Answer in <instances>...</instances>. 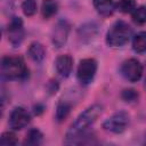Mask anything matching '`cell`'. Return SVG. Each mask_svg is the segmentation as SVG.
<instances>
[{
  "label": "cell",
  "instance_id": "7402d4cb",
  "mask_svg": "<svg viewBox=\"0 0 146 146\" xmlns=\"http://www.w3.org/2000/svg\"><path fill=\"white\" fill-rule=\"evenodd\" d=\"M121 97H122L125 102L132 103V102L137 100V98H138V92H137L136 90H133V89H125V90L122 91Z\"/></svg>",
  "mask_w": 146,
  "mask_h": 146
},
{
  "label": "cell",
  "instance_id": "44dd1931",
  "mask_svg": "<svg viewBox=\"0 0 146 146\" xmlns=\"http://www.w3.org/2000/svg\"><path fill=\"white\" fill-rule=\"evenodd\" d=\"M17 144V138L13 132H5L0 137V145L2 146H10V145H16Z\"/></svg>",
  "mask_w": 146,
  "mask_h": 146
},
{
  "label": "cell",
  "instance_id": "9c48e42d",
  "mask_svg": "<svg viewBox=\"0 0 146 146\" xmlns=\"http://www.w3.org/2000/svg\"><path fill=\"white\" fill-rule=\"evenodd\" d=\"M31 121L30 113L24 107H15L9 116V127L14 130H22Z\"/></svg>",
  "mask_w": 146,
  "mask_h": 146
},
{
  "label": "cell",
  "instance_id": "277c9868",
  "mask_svg": "<svg viewBox=\"0 0 146 146\" xmlns=\"http://www.w3.org/2000/svg\"><path fill=\"white\" fill-rule=\"evenodd\" d=\"M129 121H130L129 114L123 111H120V112L114 113L106 121H104L103 128H104V130H106L108 132L121 133L129 125Z\"/></svg>",
  "mask_w": 146,
  "mask_h": 146
},
{
  "label": "cell",
  "instance_id": "5bb4252c",
  "mask_svg": "<svg viewBox=\"0 0 146 146\" xmlns=\"http://www.w3.org/2000/svg\"><path fill=\"white\" fill-rule=\"evenodd\" d=\"M58 9V5L56 1L54 0H43L42 6H41V14L43 16V18L48 19L50 17H52Z\"/></svg>",
  "mask_w": 146,
  "mask_h": 146
},
{
  "label": "cell",
  "instance_id": "ba28073f",
  "mask_svg": "<svg viewBox=\"0 0 146 146\" xmlns=\"http://www.w3.org/2000/svg\"><path fill=\"white\" fill-rule=\"evenodd\" d=\"M68 33H70L68 22L65 19L58 21L51 31V42H52L54 47L62 48L67 41Z\"/></svg>",
  "mask_w": 146,
  "mask_h": 146
},
{
  "label": "cell",
  "instance_id": "30bf717a",
  "mask_svg": "<svg viewBox=\"0 0 146 146\" xmlns=\"http://www.w3.org/2000/svg\"><path fill=\"white\" fill-rule=\"evenodd\" d=\"M55 65L58 74L63 78H67L73 67V58L70 55H60L56 58Z\"/></svg>",
  "mask_w": 146,
  "mask_h": 146
},
{
  "label": "cell",
  "instance_id": "4fadbf2b",
  "mask_svg": "<svg viewBox=\"0 0 146 146\" xmlns=\"http://www.w3.org/2000/svg\"><path fill=\"white\" fill-rule=\"evenodd\" d=\"M43 140V135L39 129H31L27 133L26 137L24 139V145H29V146H38L40 144H42Z\"/></svg>",
  "mask_w": 146,
  "mask_h": 146
},
{
  "label": "cell",
  "instance_id": "ac0fdd59",
  "mask_svg": "<svg viewBox=\"0 0 146 146\" xmlns=\"http://www.w3.org/2000/svg\"><path fill=\"white\" fill-rule=\"evenodd\" d=\"M131 18L136 24H145L146 23V6L136 7L135 10L131 13Z\"/></svg>",
  "mask_w": 146,
  "mask_h": 146
},
{
  "label": "cell",
  "instance_id": "5b68a950",
  "mask_svg": "<svg viewBox=\"0 0 146 146\" xmlns=\"http://www.w3.org/2000/svg\"><path fill=\"white\" fill-rule=\"evenodd\" d=\"M96 72H97V62L94 58H84L78 65L76 78L81 84L87 86L94 80Z\"/></svg>",
  "mask_w": 146,
  "mask_h": 146
},
{
  "label": "cell",
  "instance_id": "8fae6325",
  "mask_svg": "<svg viewBox=\"0 0 146 146\" xmlns=\"http://www.w3.org/2000/svg\"><path fill=\"white\" fill-rule=\"evenodd\" d=\"M92 3L98 14L103 16L112 15L116 8V3L114 2V0H92Z\"/></svg>",
  "mask_w": 146,
  "mask_h": 146
},
{
  "label": "cell",
  "instance_id": "d6986e66",
  "mask_svg": "<svg viewBox=\"0 0 146 146\" xmlns=\"http://www.w3.org/2000/svg\"><path fill=\"white\" fill-rule=\"evenodd\" d=\"M136 7H137V5H136L135 0H119L116 3V8L121 13H124V14L132 13Z\"/></svg>",
  "mask_w": 146,
  "mask_h": 146
},
{
  "label": "cell",
  "instance_id": "8992f818",
  "mask_svg": "<svg viewBox=\"0 0 146 146\" xmlns=\"http://www.w3.org/2000/svg\"><path fill=\"white\" fill-rule=\"evenodd\" d=\"M121 74L129 82H137L143 75V65L136 58L127 59L121 65Z\"/></svg>",
  "mask_w": 146,
  "mask_h": 146
},
{
  "label": "cell",
  "instance_id": "2e32d148",
  "mask_svg": "<svg viewBox=\"0 0 146 146\" xmlns=\"http://www.w3.org/2000/svg\"><path fill=\"white\" fill-rule=\"evenodd\" d=\"M70 111H71V104L67 103L66 100H60L56 108V120L58 122L64 121L70 114Z\"/></svg>",
  "mask_w": 146,
  "mask_h": 146
},
{
  "label": "cell",
  "instance_id": "7c38bea8",
  "mask_svg": "<svg viewBox=\"0 0 146 146\" xmlns=\"http://www.w3.org/2000/svg\"><path fill=\"white\" fill-rule=\"evenodd\" d=\"M27 54H29V57L35 62V63H41L43 59H44V56H46V50H44V47L40 43V42H32L29 47V50H27Z\"/></svg>",
  "mask_w": 146,
  "mask_h": 146
},
{
  "label": "cell",
  "instance_id": "ffe728a7",
  "mask_svg": "<svg viewBox=\"0 0 146 146\" xmlns=\"http://www.w3.org/2000/svg\"><path fill=\"white\" fill-rule=\"evenodd\" d=\"M22 10L25 16H33L36 11L35 0H24L22 3Z\"/></svg>",
  "mask_w": 146,
  "mask_h": 146
},
{
  "label": "cell",
  "instance_id": "7a4b0ae2",
  "mask_svg": "<svg viewBox=\"0 0 146 146\" xmlns=\"http://www.w3.org/2000/svg\"><path fill=\"white\" fill-rule=\"evenodd\" d=\"M1 74L7 80H24L29 75V70L21 57L6 56L1 60Z\"/></svg>",
  "mask_w": 146,
  "mask_h": 146
},
{
  "label": "cell",
  "instance_id": "e0dca14e",
  "mask_svg": "<svg viewBox=\"0 0 146 146\" xmlns=\"http://www.w3.org/2000/svg\"><path fill=\"white\" fill-rule=\"evenodd\" d=\"M97 31H98V29H97V25L95 23H88V24H86V25L80 27L79 34H80V36L82 39L90 40L91 38H94L97 34Z\"/></svg>",
  "mask_w": 146,
  "mask_h": 146
},
{
  "label": "cell",
  "instance_id": "3957f363",
  "mask_svg": "<svg viewBox=\"0 0 146 146\" xmlns=\"http://www.w3.org/2000/svg\"><path fill=\"white\" fill-rule=\"evenodd\" d=\"M131 36V27L123 21L115 22L106 33V43L110 47L124 46Z\"/></svg>",
  "mask_w": 146,
  "mask_h": 146
},
{
  "label": "cell",
  "instance_id": "9a60e30c",
  "mask_svg": "<svg viewBox=\"0 0 146 146\" xmlns=\"http://www.w3.org/2000/svg\"><path fill=\"white\" fill-rule=\"evenodd\" d=\"M132 49L138 52H145L146 51V32H139L137 33L132 39Z\"/></svg>",
  "mask_w": 146,
  "mask_h": 146
},
{
  "label": "cell",
  "instance_id": "603a6c76",
  "mask_svg": "<svg viewBox=\"0 0 146 146\" xmlns=\"http://www.w3.org/2000/svg\"><path fill=\"white\" fill-rule=\"evenodd\" d=\"M47 90L49 91L50 95L55 94L58 90V83H57V81H49L48 84H47Z\"/></svg>",
  "mask_w": 146,
  "mask_h": 146
},
{
  "label": "cell",
  "instance_id": "52a82bcc",
  "mask_svg": "<svg viewBox=\"0 0 146 146\" xmlns=\"http://www.w3.org/2000/svg\"><path fill=\"white\" fill-rule=\"evenodd\" d=\"M7 35H8L9 42L14 47H19L25 35L24 27H23V21L19 17L11 18L7 27Z\"/></svg>",
  "mask_w": 146,
  "mask_h": 146
},
{
  "label": "cell",
  "instance_id": "6da1fadb",
  "mask_svg": "<svg viewBox=\"0 0 146 146\" xmlns=\"http://www.w3.org/2000/svg\"><path fill=\"white\" fill-rule=\"evenodd\" d=\"M102 111H103V107L99 104H94L89 106L88 108H86L68 128L66 136H65L64 144H67V145L74 144L76 139L81 136V133L83 135L84 131L91 124L95 123V121L102 114Z\"/></svg>",
  "mask_w": 146,
  "mask_h": 146
},
{
  "label": "cell",
  "instance_id": "cb8c5ba5",
  "mask_svg": "<svg viewBox=\"0 0 146 146\" xmlns=\"http://www.w3.org/2000/svg\"><path fill=\"white\" fill-rule=\"evenodd\" d=\"M145 88H146V79H145Z\"/></svg>",
  "mask_w": 146,
  "mask_h": 146
}]
</instances>
